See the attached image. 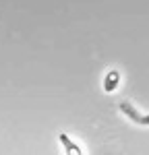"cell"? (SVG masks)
<instances>
[{
    "label": "cell",
    "mask_w": 149,
    "mask_h": 155,
    "mask_svg": "<svg viewBox=\"0 0 149 155\" xmlns=\"http://www.w3.org/2000/svg\"><path fill=\"white\" fill-rule=\"evenodd\" d=\"M120 112H124V114L133 120V122H137V124H141V126H149V116H139L137 110L131 106V104L122 101V104H120Z\"/></svg>",
    "instance_id": "1"
},
{
    "label": "cell",
    "mask_w": 149,
    "mask_h": 155,
    "mask_svg": "<svg viewBox=\"0 0 149 155\" xmlns=\"http://www.w3.org/2000/svg\"><path fill=\"white\" fill-rule=\"evenodd\" d=\"M58 139H60V143L64 145L66 153H83V151H81V149H79V147H77V145H74L73 141L66 137V134H58Z\"/></svg>",
    "instance_id": "2"
},
{
    "label": "cell",
    "mask_w": 149,
    "mask_h": 155,
    "mask_svg": "<svg viewBox=\"0 0 149 155\" xmlns=\"http://www.w3.org/2000/svg\"><path fill=\"white\" fill-rule=\"evenodd\" d=\"M116 83H118V72H112L110 77L106 79V85H104V89H106V91H112V89L116 87Z\"/></svg>",
    "instance_id": "3"
}]
</instances>
